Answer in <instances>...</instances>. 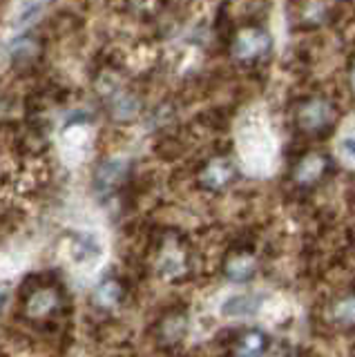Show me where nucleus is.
Returning <instances> with one entry per match:
<instances>
[{"label":"nucleus","instance_id":"nucleus-3","mask_svg":"<svg viewBox=\"0 0 355 357\" xmlns=\"http://www.w3.org/2000/svg\"><path fill=\"white\" fill-rule=\"evenodd\" d=\"M326 165H328V159H326V156H322V154H308V156H304V159L299 161L297 170H295L297 183H302V185L317 183L319 178L324 176Z\"/></svg>","mask_w":355,"mask_h":357},{"label":"nucleus","instance_id":"nucleus-7","mask_svg":"<svg viewBox=\"0 0 355 357\" xmlns=\"http://www.w3.org/2000/svg\"><path fill=\"white\" fill-rule=\"evenodd\" d=\"M255 306L257 304H250V297H230L226 301V306H224V312L226 315H250V312L255 310Z\"/></svg>","mask_w":355,"mask_h":357},{"label":"nucleus","instance_id":"nucleus-9","mask_svg":"<svg viewBox=\"0 0 355 357\" xmlns=\"http://www.w3.org/2000/svg\"><path fill=\"white\" fill-rule=\"evenodd\" d=\"M342 148H344V152L351 156V159H355V139H344Z\"/></svg>","mask_w":355,"mask_h":357},{"label":"nucleus","instance_id":"nucleus-6","mask_svg":"<svg viewBox=\"0 0 355 357\" xmlns=\"http://www.w3.org/2000/svg\"><path fill=\"white\" fill-rule=\"evenodd\" d=\"M333 317H335L340 324H344V326L355 324V295L338 301L335 308H333Z\"/></svg>","mask_w":355,"mask_h":357},{"label":"nucleus","instance_id":"nucleus-1","mask_svg":"<svg viewBox=\"0 0 355 357\" xmlns=\"http://www.w3.org/2000/svg\"><path fill=\"white\" fill-rule=\"evenodd\" d=\"M333 121H335V112L333 105L326 98H308L304 100L297 109V123L306 134H313V137H324L333 130Z\"/></svg>","mask_w":355,"mask_h":357},{"label":"nucleus","instance_id":"nucleus-2","mask_svg":"<svg viewBox=\"0 0 355 357\" xmlns=\"http://www.w3.org/2000/svg\"><path fill=\"white\" fill-rule=\"evenodd\" d=\"M235 54L243 61H250V59H257V56L266 54L271 50V36L266 33L264 29H243L237 40H235Z\"/></svg>","mask_w":355,"mask_h":357},{"label":"nucleus","instance_id":"nucleus-10","mask_svg":"<svg viewBox=\"0 0 355 357\" xmlns=\"http://www.w3.org/2000/svg\"><path fill=\"white\" fill-rule=\"evenodd\" d=\"M353 83H355V67H353Z\"/></svg>","mask_w":355,"mask_h":357},{"label":"nucleus","instance_id":"nucleus-5","mask_svg":"<svg viewBox=\"0 0 355 357\" xmlns=\"http://www.w3.org/2000/svg\"><path fill=\"white\" fill-rule=\"evenodd\" d=\"M204 176H206V185H208V188H213V190H217V188L226 185V183L230 181L232 167H230V163H226V161H215V163L206 170Z\"/></svg>","mask_w":355,"mask_h":357},{"label":"nucleus","instance_id":"nucleus-4","mask_svg":"<svg viewBox=\"0 0 355 357\" xmlns=\"http://www.w3.org/2000/svg\"><path fill=\"white\" fill-rule=\"evenodd\" d=\"M266 335L264 333H246L237 344V357H262L266 353Z\"/></svg>","mask_w":355,"mask_h":357},{"label":"nucleus","instance_id":"nucleus-8","mask_svg":"<svg viewBox=\"0 0 355 357\" xmlns=\"http://www.w3.org/2000/svg\"><path fill=\"white\" fill-rule=\"evenodd\" d=\"M252 271H255V266L250 259H246V257H239V259H235L228 266V275L232 279H239V282L241 279H248L252 275Z\"/></svg>","mask_w":355,"mask_h":357}]
</instances>
